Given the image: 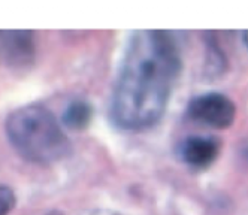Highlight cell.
<instances>
[{
    "instance_id": "3957f363",
    "label": "cell",
    "mask_w": 248,
    "mask_h": 215,
    "mask_svg": "<svg viewBox=\"0 0 248 215\" xmlns=\"http://www.w3.org/2000/svg\"><path fill=\"white\" fill-rule=\"evenodd\" d=\"M188 114L206 125L226 129L235 121V103L220 93H206L194 97L188 105Z\"/></svg>"
},
{
    "instance_id": "9c48e42d",
    "label": "cell",
    "mask_w": 248,
    "mask_h": 215,
    "mask_svg": "<svg viewBox=\"0 0 248 215\" xmlns=\"http://www.w3.org/2000/svg\"><path fill=\"white\" fill-rule=\"evenodd\" d=\"M45 215H63L60 211H49V212H46Z\"/></svg>"
},
{
    "instance_id": "277c9868",
    "label": "cell",
    "mask_w": 248,
    "mask_h": 215,
    "mask_svg": "<svg viewBox=\"0 0 248 215\" xmlns=\"http://www.w3.org/2000/svg\"><path fill=\"white\" fill-rule=\"evenodd\" d=\"M5 60L12 69H26L34 59L33 31L9 30L2 34Z\"/></svg>"
},
{
    "instance_id": "6da1fadb",
    "label": "cell",
    "mask_w": 248,
    "mask_h": 215,
    "mask_svg": "<svg viewBox=\"0 0 248 215\" xmlns=\"http://www.w3.org/2000/svg\"><path fill=\"white\" fill-rule=\"evenodd\" d=\"M181 69L178 49L166 31L133 36L114 92L112 115L124 129H147L162 118Z\"/></svg>"
},
{
    "instance_id": "30bf717a",
    "label": "cell",
    "mask_w": 248,
    "mask_h": 215,
    "mask_svg": "<svg viewBox=\"0 0 248 215\" xmlns=\"http://www.w3.org/2000/svg\"><path fill=\"white\" fill-rule=\"evenodd\" d=\"M244 42H245V45L248 46V30L244 33Z\"/></svg>"
},
{
    "instance_id": "7a4b0ae2",
    "label": "cell",
    "mask_w": 248,
    "mask_h": 215,
    "mask_svg": "<svg viewBox=\"0 0 248 215\" xmlns=\"http://www.w3.org/2000/svg\"><path fill=\"white\" fill-rule=\"evenodd\" d=\"M5 133L15 153L36 165L56 163L70 153L60 123L44 105L16 108L5 121Z\"/></svg>"
},
{
    "instance_id": "8992f818",
    "label": "cell",
    "mask_w": 248,
    "mask_h": 215,
    "mask_svg": "<svg viewBox=\"0 0 248 215\" xmlns=\"http://www.w3.org/2000/svg\"><path fill=\"white\" fill-rule=\"evenodd\" d=\"M93 118V108L85 100H74L62 115V123L70 130H84Z\"/></svg>"
},
{
    "instance_id": "52a82bcc",
    "label": "cell",
    "mask_w": 248,
    "mask_h": 215,
    "mask_svg": "<svg viewBox=\"0 0 248 215\" xmlns=\"http://www.w3.org/2000/svg\"><path fill=\"white\" fill-rule=\"evenodd\" d=\"M16 205V196L8 185H0V215H9Z\"/></svg>"
},
{
    "instance_id": "ba28073f",
    "label": "cell",
    "mask_w": 248,
    "mask_h": 215,
    "mask_svg": "<svg viewBox=\"0 0 248 215\" xmlns=\"http://www.w3.org/2000/svg\"><path fill=\"white\" fill-rule=\"evenodd\" d=\"M88 215H123V214L112 212V211H94V212H90Z\"/></svg>"
},
{
    "instance_id": "5b68a950",
    "label": "cell",
    "mask_w": 248,
    "mask_h": 215,
    "mask_svg": "<svg viewBox=\"0 0 248 215\" xmlns=\"http://www.w3.org/2000/svg\"><path fill=\"white\" fill-rule=\"evenodd\" d=\"M220 153V143L217 139L193 136L183 145V158L193 168H206L217 158Z\"/></svg>"
}]
</instances>
